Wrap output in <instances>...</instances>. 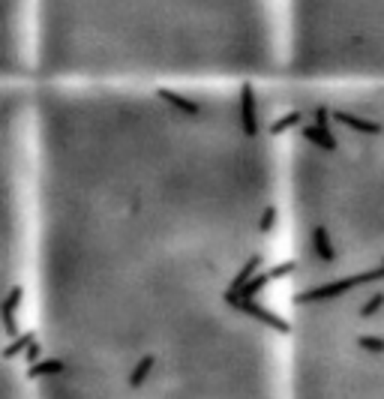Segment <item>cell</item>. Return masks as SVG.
<instances>
[{
	"mask_svg": "<svg viewBox=\"0 0 384 399\" xmlns=\"http://www.w3.org/2000/svg\"><path fill=\"white\" fill-rule=\"evenodd\" d=\"M286 399H384V87H282Z\"/></svg>",
	"mask_w": 384,
	"mask_h": 399,
	"instance_id": "obj_2",
	"label": "cell"
},
{
	"mask_svg": "<svg viewBox=\"0 0 384 399\" xmlns=\"http://www.w3.org/2000/svg\"><path fill=\"white\" fill-rule=\"evenodd\" d=\"M3 103L6 399H286L282 87Z\"/></svg>",
	"mask_w": 384,
	"mask_h": 399,
	"instance_id": "obj_1",
	"label": "cell"
},
{
	"mask_svg": "<svg viewBox=\"0 0 384 399\" xmlns=\"http://www.w3.org/2000/svg\"><path fill=\"white\" fill-rule=\"evenodd\" d=\"M282 87H384V0H286Z\"/></svg>",
	"mask_w": 384,
	"mask_h": 399,
	"instance_id": "obj_4",
	"label": "cell"
},
{
	"mask_svg": "<svg viewBox=\"0 0 384 399\" xmlns=\"http://www.w3.org/2000/svg\"><path fill=\"white\" fill-rule=\"evenodd\" d=\"M286 0H9L12 85L282 87Z\"/></svg>",
	"mask_w": 384,
	"mask_h": 399,
	"instance_id": "obj_3",
	"label": "cell"
}]
</instances>
